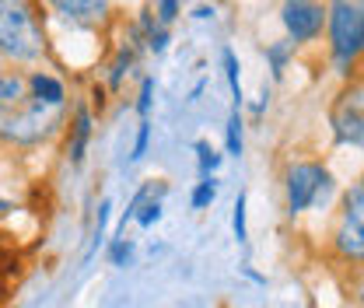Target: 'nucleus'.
I'll return each instance as SVG.
<instances>
[{
	"label": "nucleus",
	"mask_w": 364,
	"mask_h": 308,
	"mask_svg": "<svg viewBox=\"0 0 364 308\" xmlns=\"http://www.w3.org/2000/svg\"><path fill=\"white\" fill-rule=\"evenodd\" d=\"M221 60H225L228 85H231V95H235V109H238V105H242V78H238V56H235V49H221Z\"/></svg>",
	"instance_id": "nucleus-12"
},
{
	"label": "nucleus",
	"mask_w": 364,
	"mask_h": 308,
	"mask_svg": "<svg viewBox=\"0 0 364 308\" xmlns=\"http://www.w3.org/2000/svg\"><path fill=\"white\" fill-rule=\"evenodd\" d=\"M361 305H364V284H361Z\"/></svg>",
	"instance_id": "nucleus-27"
},
{
	"label": "nucleus",
	"mask_w": 364,
	"mask_h": 308,
	"mask_svg": "<svg viewBox=\"0 0 364 308\" xmlns=\"http://www.w3.org/2000/svg\"><path fill=\"white\" fill-rule=\"evenodd\" d=\"M270 60H273V74H280V67H284V49H280V46L270 49Z\"/></svg>",
	"instance_id": "nucleus-24"
},
{
	"label": "nucleus",
	"mask_w": 364,
	"mask_h": 308,
	"mask_svg": "<svg viewBox=\"0 0 364 308\" xmlns=\"http://www.w3.org/2000/svg\"><path fill=\"white\" fill-rule=\"evenodd\" d=\"M130 60H134V53H130V49H123V53H119V60H116V67H112V78H109L112 85H119V81H123V74H127Z\"/></svg>",
	"instance_id": "nucleus-21"
},
{
	"label": "nucleus",
	"mask_w": 364,
	"mask_h": 308,
	"mask_svg": "<svg viewBox=\"0 0 364 308\" xmlns=\"http://www.w3.org/2000/svg\"><path fill=\"white\" fill-rule=\"evenodd\" d=\"M228 154H242V116H238V109L228 116Z\"/></svg>",
	"instance_id": "nucleus-14"
},
{
	"label": "nucleus",
	"mask_w": 364,
	"mask_h": 308,
	"mask_svg": "<svg viewBox=\"0 0 364 308\" xmlns=\"http://www.w3.org/2000/svg\"><path fill=\"white\" fill-rule=\"evenodd\" d=\"M196 161H200V172H203V179H207L218 165H221V154H218L207 140H196Z\"/></svg>",
	"instance_id": "nucleus-13"
},
{
	"label": "nucleus",
	"mask_w": 364,
	"mask_h": 308,
	"mask_svg": "<svg viewBox=\"0 0 364 308\" xmlns=\"http://www.w3.org/2000/svg\"><path fill=\"white\" fill-rule=\"evenodd\" d=\"M88 137H91V116H88V109H77V120H74V144H70V161H81V158H85Z\"/></svg>",
	"instance_id": "nucleus-8"
},
{
	"label": "nucleus",
	"mask_w": 364,
	"mask_h": 308,
	"mask_svg": "<svg viewBox=\"0 0 364 308\" xmlns=\"http://www.w3.org/2000/svg\"><path fill=\"white\" fill-rule=\"evenodd\" d=\"M0 53L11 60H36L43 53V28L28 4L0 0Z\"/></svg>",
	"instance_id": "nucleus-1"
},
{
	"label": "nucleus",
	"mask_w": 364,
	"mask_h": 308,
	"mask_svg": "<svg viewBox=\"0 0 364 308\" xmlns=\"http://www.w3.org/2000/svg\"><path fill=\"white\" fill-rule=\"evenodd\" d=\"M329 39L336 60L347 67L358 53L364 49V21H361V4H333L329 7Z\"/></svg>",
	"instance_id": "nucleus-2"
},
{
	"label": "nucleus",
	"mask_w": 364,
	"mask_h": 308,
	"mask_svg": "<svg viewBox=\"0 0 364 308\" xmlns=\"http://www.w3.org/2000/svg\"><path fill=\"white\" fill-rule=\"evenodd\" d=\"M109 260H112L116 266H127L130 260H134V242H130V238H116L112 249H109Z\"/></svg>",
	"instance_id": "nucleus-15"
},
{
	"label": "nucleus",
	"mask_w": 364,
	"mask_h": 308,
	"mask_svg": "<svg viewBox=\"0 0 364 308\" xmlns=\"http://www.w3.org/2000/svg\"><path fill=\"white\" fill-rule=\"evenodd\" d=\"M329 189H333V179L322 165H294L287 172V207H291V214H301L312 203L326 200Z\"/></svg>",
	"instance_id": "nucleus-3"
},
{
	"label": "nucleus",
	"mask_w": 364,
	"mask_h": 308,
	"mask_svg": "<svg viewBox=\"0 0 364 308\" xmlns=\"http://www.w3.org/2000/svg\"><path fill=\"white\" fill-rule=\"evenodd\" d=\"M343 221L358 224L364 231V182H358V186L347 193V214H343Z\"/></svg>",
	"instance_id": "nucleus-11"
},
{
	"label": "nucleus",
	"mask_w": 364,
	"mask_h": 308,
	"mask_svg": "<svg viewBox=\"0 0 364 308\" xmlns=\"http://www.w3.org/2000/svg\"><path fill=\"white\" fill-rule=\"evenodd\" d=\"M231 228H235V238H238V242H245V238H249V231H245V193H238V200H235Z\"/></svg>",
	"instance_id": "nucleus-16"
},
{
	"label": "nucleus",
	"mask_w": 364,
	"mask_h": 308,
	"mask_svg": "<svg viewBox=\"0 0 364 308\" xmlns=\"http://www.w3.org/2000/svg\"><path fill=\"white\" fill-rule=\"evenodd\" d=\"M333 130L340 140L364 147V88L347 91L340 102H336V112H333Z\"/></svg>",
	"instance_id": "nucleus-4"
},
{
	"label": "nucleus",
	"mask_w": 364,
	"mask_h": 308,
	"mask_svg": "<svg viewBox=\"0 0 364 308\" xmlns=\"http://www.w3.org/2000/svg\"><path fill=\"white\" fill-rule=\"evenodd\" d=\"M151 98H154V81H151V78H144V85H140V98H136V112H140V116H147Z\"/></svg>",
	"instance_id": "nucleus-20"
},
{
	"label": "nucleus",
	"mask_w": 364,
	"mask_h": 308,
	"mask_svg": "<svg viewBox=\"0 0 364 308\" xmlns=\"http://www.w3.org/2000/svg\"><path fill=\"white\" fill-rule=\"evenodd\" d=\"M214 200H218V179L207 176L203 182H196V189H193L189 203H193V211H203V207H210Z\"/></svg>",
	"instance_id": "nucleus-10"
},
{
	"label": "nucleus",
	"mask_w": 364,
	"mask_h": 308,
	"mask_svg": "<svg viewBox=\"0 0 364 308\" xmlns=\"http://www.w3.org/2000/svg\"><path fill=\"white\" fill-rule=\"evenodd\" d=\"M361 21H364V4H361Z\"/></svg>",
	"instance_id": "nucleus-28"
},
{
	"label": "nucleus",
	"mask_w": 364,
	"mask_h": 308,
	"mask_svg": "<svg viewBox=\"0 0 364 308\" xmlns=\"http://www.w3.org/2000/svg\"><path fill=\"white\" fill-rule=\"evenodd\" d=\"M109 211H112V203H109V200H102V203H98V221H95V245H91V253H95V249H98V242L105 238V224H109ZM91 253H88V256H91Z\"/></svg>",
	"instance_id": "nucleus-17"
},
{
	"label": "nucleus",
	"mask_w": 364,
	"mask_h": 308,
	"mask_svg": "<svg viewBox=\"0 0 364 308\" xmlns=\"http://www.w3.org/2000/svg\"><path fill=\"white\" fill-rule=\"evenodd\" d=\"M147 46H151L154 53H165V46H168V32H165V28H158V32L151 28V32H147Z\"/></svg>",
	"instance_id": "nucleus-22"
},
{
	"label": "nucleus",
	"mask_w": 364,
	"mask_h": 308,
	"mask_svg": "<svg viewBox=\"0 0 364 308\" xmlns=\"http://www.w3.org/2000/svg\"><path fill=\"white\" fill-rule=\"evenodd\" d=\"M147 140H151V123L147 120H140V130H136V144H134V161H140L144 154H147Z\"/></svg>",
	"instance_id": "nucleus-19"
},
{
	"label": "nucleus",
	"mask_w": 364,
	"mask_h": 308,
	"mask_svg": "<svg viewBox=\"0 0 364 308\" xmlns=\"http://www.w3.org/2000/svg\"><path fill=\"white\" fill-rule=\"evenodd\" d=\"M158 196H161V193H158ZM158 196H154V200H147V203H144V207L136 211V221H140L144 228H151L154 221L161 218V203H158Z\"/></svg>",
	"instance_id": "nucleus-18"
},
{
	"label": "nucleus",
	"mask_w": 364,
	"mask_h": 308,
	"mask_svg": "<svg viewBox=\"0 0 364 308\" xmlns=\"http://www.w3.org/2000/svg\"><path fill=\"white\" fill-rule=\"evenodd\" d=\"M32 95H36V102L39 105H49V109H60L63 105V85L56 81V78H49V74H32Z\"/></svg>",
	"instance_id": "nucleus-6"
},
{
	"label": "nucleus",
	"mask_w": 364,
	"mask_h": 308,
	"mask_svg": "<svg viewBox=\"0 0 364 308\" xmlns=\"http://www.w3.org/2000/svg\"><path fill=\"white\" fill-rule=\"evenodd\" d=\"M326 21V11L318 4H305V0H294V4H284V25L291 32L294 43H309L316 39L318 28Z\"/></svg>",
	"instance_id": "nucleus-5"
},
{
	"label": "nucleus",
	"mask_w": 364,
	"mask_h": 308,
	"mask_svg": "<svg viewBox=\"0 0 364 308\" xmlns=\"http://www.w3.org/2000/svg\"><path fill=\"white\" fill-rule=\"evenodd\" d=\"M56 11H63L67 18H102L105 14V4H81V0H60Z\"/></svg>",
	"instance_id": "nucleus-9"
},
{
	"label": "nucleus",
	"mask_w": 364,
	"mask_h": 308,
	"mask_svg": "<svg viewBox=\"0 0 364 308\" xmlns=\"http://www.w3.org/2000/svg\"><path fill=\"white\" fill-rule=\"evenodd\" d=\"M336 249H340L347 260H364V231L358 224L343 221L340 231H336Z\"/></svg>",
	"instance_id": "nucleus-7"
},
{
	"label": "nucleus",
	"mask_w": 364,
	"mask_h": 308,
	"mask_svg": "<svg viewBox=\"0 0 364 308\" xmlns=\"http://www.w3.org/2000/svg\"><path fill=\"white\" fill-rule=\"evenodd\" d=\"M176 14H179V4H176V0H161V4H158V18H161L165 25H168Z\"/></svg>",
	"instance_id": "nucleus-23"
},
{
	"label": "nucleus",
	"mask_w": 364,
	"mask_h": 308,
	"mask_svg": "<svg viewBox=\"0 0 364 308\" xmlns=\"http://www.w3.org/2000/svg\"><path fill=\"white\" fill-rule=\"evenodd\" d=\"M210 14H214V7H196L193 11V18H210Z\"/></svg>",
	"instance_id": "nucleus-25"
},
{
	"label": "nucleus",
	"mask_w": 364,
	"mask_h": 308,
	"mask_svg": "<svg viewBox=\"0 0 364 308\" xmlns=\"http://www.w3.org/2000/svg\"><path fill=\"white\" fill-rule=\"evenodd\" d=\"M4 211H7V203H4V200H0V214H4Z\"/></svg>",
	"instance_id": "nucleus-26"
}]
</instances>
